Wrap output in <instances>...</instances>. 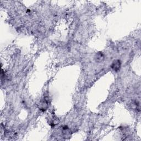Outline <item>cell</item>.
Listing matches in <instances>:
<instances>
[{
	"mask_svg": "<svg viewBox=\"0 0 141 141\" xmlns=\"http://www.w3.org/2000/svg\"><path fill=\"white\" fill-rule=\"evenodd\" d=\"M121 66V62L120 60H114L113 61L112 64L111 65L112 69L115 72H118L120 70Z\"/></svg>",
	"mask_w": 141,
	"mask_h": 141,
	"instance_id": "cell-1",
	"label": "cell"
},
{
	"mask_svg": "<svg viewBox=\"0 0 141 141\" xmlns=\"http://www.w3.org/2000/svg\"><path fill=\"white\" fill-rule=\"evenodd\" d=\"M95 59L96 61L100 62L103 61V60L104 59V54L102 52H98L97 53L95 56Z\"/></svg>",
	"mask_w": 141,
	"mask_h": 141,
	"instance_id": "cell-2",
	"label": "cell"
}]
</instances>
